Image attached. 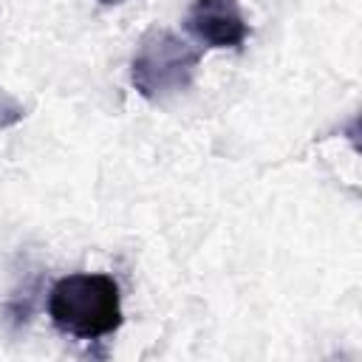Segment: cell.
<instances>
[{"label": "cell", "mask_w": 362, "mask_h": 362, "mask_svg": "<svg viewBox=\"0 0 362 362\" xmlns=\"http://www.w3.org/2000/svg\"><path fill=\"white\" fill-rule=\"evenodd\" d=\"M48 317L57 331L74 339H102L122 325L119 283L102 272H74L48 291Z\"/></svg>", "instance_id": "1"}, {"label": "cell", "mask_w": 362, "mask_h": 362, "mask_svg": "<svg viewBox=\"0 0 362 362\" xmlns=\"http://www.w3.org/2000/svg\"><path fill=\"white\" fill-rule=\"evenodd\" d=\"M201 65V51L170 28H150L141 34L130 59V85L147 102L167 99L187 90Z\"/></svg>", "instance_id": "2"}, {"label": "cell", "mask_w": 362, "mask_h": 362, "mask_svg": "<svg viewBox=\"0 0 362 362\" xmlns=\"http://www.w3.org/2000/svg\"><path fill=\"white\" fill-rule=\"evenodd\" d=\"M184 28L204 48H240L249 37V23L238 0H192Z\"/></svg>", "instance_id": "3"}, {"label": "cell", "mask_w": 362, "mask_h": 362, "mask_svg": "<svg viewBox=\"0 0 362 362\" xmlns=\"http://www.w3.org/2000/svg\"><path fill=\"white\" fill-rule=\"evenodd\" d=\"M23 116H25V113H23V105H20L8 90L0 88V127H11V124H17Z\"/></svg>", "instance_id": "4"}, {"label": "cell", "mask_w": 362, "mask_h": 362, "mask_svg": "<svg viewBox=\"0 0 362 362\" xmlns=\"http://www.w3.org/2000/svg\"><path fill=\"white\" fill-rule=\"evenodd\" d=\"M99 3H105V6H113V3H122V0H99Z\"/></svg>", "instance_id": "5"}]
</instances>
